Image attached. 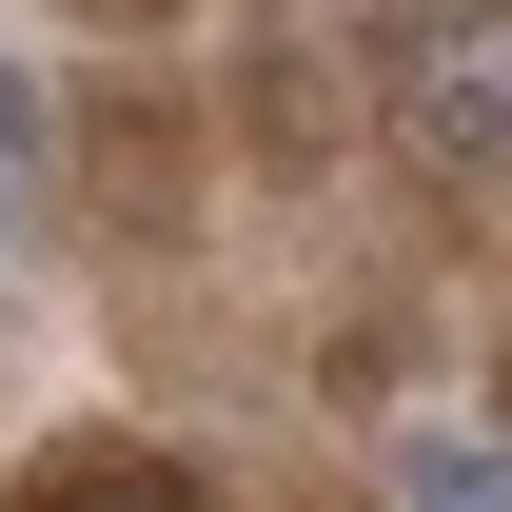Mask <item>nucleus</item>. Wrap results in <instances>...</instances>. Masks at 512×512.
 <instances>
[{
  "mask_svg": "<svg viewBox=\"0 0 512 512\" xmlns=\"http://www.w3.org/2000/svg\"><path fill=\"white\" fill-rule=\"evenodd\" d=\"M394 119H414V158H512V20L493 0L394 40Z\"/></svg>",
  "mask_w": 512,
  "mask_h": 512,
  "instance_id": "nucleus-1",
  "label": "nucleus"
},
{
  "mask_svg": "<svg viewBox=\"0 0 512 512\" xmlns=\"http://www.w3.org/2000/svg\"><path fill=\"white\" fill-rule=\"evenodd\" d=\"M20 512H197V473L138 453V434H60L40 473H20Z\"/></svg>",
  "mask_w": 512,
  "mask_h": 512,
  "instance_id": "nucleus-2",
  "label": "nucleus"
},
{
  "mask_svg": "<svg viewBox=\"0 0 512 512\" xmlns=\"http://www.w3.org/2000/svg\"><path fill=\"white\" fill-rule=\"evenodd\" d=\"M394 493H414V512H512V453H493V434H414Z\"/></svg>",
  "mask_w": 512,
  "mask_h": 512,
  "instance_id": "nucleus-3",
  "label": "nucleus"
},
{
  "mask_svg": "<svg viewBox=\"0 0 512 512\" xmlns=\"http://www.w3.org/2000/svg\"><path fill=\"white\" fill-rule=\"evenodd\" d=\"M40 217V119H20V79H0V237Z\"/></svg>",
  "mask_w": 512,
  "mask_h": 512,
  "instance_id": "nucleus-4",
  "label": "nucleus"
}]
</instances>
